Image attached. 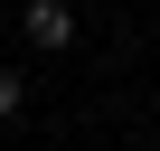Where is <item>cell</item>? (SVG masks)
<instances>
[{
    "instance_id": "6da1fadb",
    "label": "cell",
    "mask_w": 160,
    "mask_h": 151,
    "mask_svg": "<svg viewBox=\"0 0 160 151\" xmlns=\"http://www.w3.org/2000/svg\"><path fill=\"white\" fill-rule=\"evenodd\" d=\"M28 38L38 47H66L75 38V10H66V0H28Z\"/></svg>"
},
{
    "instance_id": "7a4b0ae2",
    "label": "cell",
    "mask_w": 160,
    "mask_h": 151,
    "mask_svg": "<svg viewBox=\"0 0 160 151\" xmlns=\"http://www.w3.org/2000/svg\"><path fill=\"white\" fill-rule=\"evenodd\" d=\"M0 113H19V76L10 66H0Z\"/></svg>"
}]
</instances>
